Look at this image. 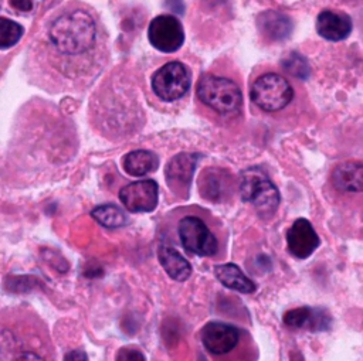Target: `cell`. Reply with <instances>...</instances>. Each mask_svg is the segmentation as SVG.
<instances>
[{
  "label": "cell",
  "mask_w": 363,
  "mask_h": 361,
  "mask_svg": "<svg viewBox=\"0 0 363 361\" xmlns=\"http://www.w3.org/2000/svg\"><path fill=\"white\" fill-rule=\"evenodd\" d=\"M0 361H51L47 331L28 309H0Z\"/></svg>",
  "instance_id": "6da1fadb"
},
{
  "label": "cell",
  "mask_w": 363,
  "mask_h": 361,
  "mask_svg": "<svg viewBox=\"0 0 363 361\" xmlns=\"http://www.w3.org/2000/svg\"><path fill=\"white\" fill-rule=\"evenodd\" d=\"M96 27L89 13L72 10L64 13L50 27V41L62 54H82L95 42Z\"/></svg>",
  "instance_id": "7a4b0ae2"
},
{
  "label": "cell",
  "mask_w": 363,
  "mask_h": 361,
  "mask_svg": "<svg viewBox=\"0 0 363 361\" xmlns=\"http://www.w3.org/2000/svg\"><path fill=\"white\" fill-rule=\"evenodd\" d=\"M240 194L245 202L255 207L259 215H272L279 204L277 187L258 167H250L241 173Z\"/></svg>",
  "instance_id": "3957f363"
},
{
  "label": "cell",
  "mask_w": 363,
  "mask_h": 361,
  "mask_svg": "<svg viewBox=\"0 0 363 361\" xmlns=\"http://www.w3.org/2000/svg\"><path fill=\"white\" fill-rule=\"evenodd\" d=\"M199 99L213 110L227 115L235 112L242 102L238 85L227 78L203 75L197 84Z\"/></svg>",
  "instance_id": "277c9868"
},
{
  "label": "cell",
  "mask_w": 363,
  "mask_h": 361,
  "mask_svg": "<svg viewBox=\"0 0 363 361\" xmlns=\"http://www.w3.org/2000/svg\"><path fill=\"white\" fill-rule=\"evenodd\" d=\"M292 96L294 89L289 82L272 72L261 75L251 86L252 102L267 112H275L285 108Z\"/></svg>",
  "instance_id": "5b68a950"
},
{
  "label": "cell",
  "mask_w": 363,
  "mask_h": 361,
  "mask_svg": "<svg viewBox=\"0 0 363 361\" xmlns=\"http://www.w3.org/2000/svg\"><path fill=\"white\" fill-rule=\"evenodd\" d=\"M177 234L182 246L197 256H213L218 249V242L206 222L196 215H186L179 221Z\"/></svg>",
  "instance_id": "8992f818"
},
{
  "label": "cell",
  "mask_w": 363,
  "mask_h": 361,
  "mask_svg": "<svg viewBox=\"0 0 363 361\" xmlns=\"http://www.w3.org/2000/svg\"><path fill=\"white\" fill-rule=\"evenodd\" d=\"M190 72L179 61H172L159 68L152 78V89L164 102L180 99L190 88Z\"/></svg>",
  "instance_id": "52a82bcc"
},
{
  "label": "cell",
  "mask_w": 363,
  "mask_h": 361,
  "mask_svg": "<svg viewBox=\"0 0 363 361\" xmlns=\"http://www.w3.org/2000/svg\"><path fill=\"white\" fill-rule=\"evenodd\" d=\"M147 38L156 50L162 52H174L182 47L184 33L180 21L174 16L162 14L152 20L147 28Z\"/></svg>",
  "instance_id": "ba28073f"
},
{
  "label": "cell",
  "mask_w": 363,
  "mask_h": 361,
  "mask_svg": "<svg viewBox=\"0 0 363 361\" xmlns=\"http://www.w3.org/2000/svg\"><path fill=\"white\" fill-rule=\"evenodd\" d=\"M119 200L129 212H152L159 201V185L153 180L132 181L121 188Z\"/></svg>",
  "instance_id": "9c48e42d"
},
{
  "label": "cell",
  "mask_w": 363,
  "mask_h": 361,
  "mask_svg": "<svg viewBox=\"0 0 363 361\" xmlns=\"http://www.w3.org/2000/svg\"><path fill=\"white\" fill-rule=\"evenodd\" d=\"M200 154L179 153L167 164L164 170L167 185L180 197H187Z\"/></svg>",
  "instance_id": "30bf717a"
},
{
  "label": "cell",
  "mask_w": 363,
  "mask_h": 361,
  "mask_svg": "<svg viewBox=\"0 0 363 361\" xmlns=\"http://www.w3.org/2000/svg\"><path fill=\"white\" fill-rule=\"evenodd\" d=\"M238 340V328L227 323L210 321L201 330V343L204 348L214 355L230 353L237 347Z\"/></svg>",
  "instance_id": "8fae6325"
},
{
  "label": "cell",
  "mask_w": 363,
  "mask_h": 361,
  "mask_svg": "<svg viewBox=\"0 0 363 361\" xmlns=\"http://www.w3.org/2000/svg\"><path fill=\"white\" fill-rule=\"evenodd\" d=\"M319 243L320 239L315 228L305 218H298L286 231L288 249L298 259L309 258L318 249Z\"/></svg>",
  "instance_id": "7c38bea8"
},
{
  "label": "cell",
  "mask_w": 363,
  "mask_h": 361,
  "mask_svg": "<svg viewBox=\"0 0 363 361\" xmlns=\"http://www.w3.org/2000/svg\"><path fill=\"white\" fill-rule=\"evenodd\" d=\"M284 323L295 328H308L311 331H325L330 327L332 317L322 307L302 306L291 309L284 314Z\"/></svg>",
  "instance_id": "4fadbf2b"
},
{
  "label": "cell",
  "mask_w": 363,
  "mask_h": 361,
  "mask_svg": "<svg viewBox=\"0 0 363 361\" xmlns=\"http://www.w3.org/2000/svg\"><path fill=\"white\" fill-rule=\"evenodd\" d=\"M316 30L329 41H340L350 34L352 20L342 11L323 10L316 18Z\"/></svg>",
  "instance_id": "5bb4252c"
},
{
  "label": "cell",
  "mask_w": 363,
  "mask_h": 361,
  "mask_svg": "<svg viewBox=\"0 0 363 361\" xmlns=\"http://www.w3.org/2000/svg\"><path fill=\"white\" fill-rule=\"evenodd\" d=\"M231 187V176L221 168H207L201 173L199 188L201 197L210 201H221Z\"/></svg>",
  "instance_id": "9a60e30c"
},
{
  "label": "cell",
  "mask_w": 363,
  "mask_h": 361,
  "mask_svg": "<svg viewBox=\"0 0 363 361\" xmlns=\"http://www.w3.org/2000/svg\"><path fill=\"white\" fill-rule=\"evenodd\" d=\"M157 259L164 272L177 282H184L191 275V266L177 249L167 243H160L157 248Z\"/></svg>",
  "instance_id": "2e32d148"
},
{
  "label": "cell",
  "mask_w": 363,
  "mask_h": 361,
  "mask_svg": "<svg viewBox=\"0 0 363 361\" xmlns=\"http://www.w3.org/2000/svg\"><path fill=\"white\" fill-rule=\"evenodd\" d=\"M333 185L339 191L359 193L363 188V166L359 161H343L332 173Z\"/></svg>",
  "instance_id": "e0dca14e"
},
{
  "label": "cell",
  "mask_w": 363,
  "mask_h": 361,
  "mask_svg": "<svg viewBox=\"0 0 363 361\" xmlns=\"http://www.w3.org/2000/svg\"><path fill=\"white\" fill-rule=\"evenodd\" d=\"M258 27L259 31L272 41L285 40L292 33V21L289 17L274 10H267L258 16Z\"/></svg>",
  "instance_id": "ac0fdd59"
},
{
  "label": "cell",
  "mask_w": 363,
  "mask_h": 361,
  "mask_svg": "<svg viewBox=\"0 0 363 361\" xmlns=\"http://www.w3.org/2000/svg\"><path fill=\"white\" fill-rule=\"evenodd\" d=\"M214 275L217 280L227 289L240 292V293H252L255 292V283L244 275V272L235 263H223L214 268Z\"/></svg>",
  "instance_id": "d6986e66"
},
{
  "label": "cell",
  "mask_w": 363,
  "mask_h": 361,
  "mask_svg": "<svg viewBox=\"0 0 363 361\" xmlns=\"http://www.w3.org/2000/svg\"><path fill=\"white\" fill-rule=\"evenodd\" d=\"M123 168L133 177H142L159 167V157L150 150H133L123 157Z\"/></svg>",
  "instance_id": "ffe728a7"
},
{
  "label": "cell",
  "mask_w": 363,
  "mask_h": 361,
  "mask_svg": "<svg viewBox=\"0 0 363 361\" xmlns=\"http://www.w3.org/2000/svg\"><path fill=\"white\" fill-rule=\"evenodd\" d=\"M91 215L98 224H101L102 227L109 228V229L121 228L128 222L125 212L113 204L98 205L91 211Z\"/></svg>",
  "instance_id": "44dd1931"
},
{
  "label": "cell",
  "mask_w": 363,
  "mask_h": 361,
  "mask_svg": "<svg viewBox=\"0 0 363 361\" xmlns=\"http://www.w3.org/2000/svg\"><path fill=\"white\" fill-rule=\"evenodd\" d=\"M23 25L10 18L0 17V50L11 48L13 45H16L23 37Z\"/></svg>",
  "instance_id": "7402d4cb"
},
{
  "label": "cell",
  "mask_w": 363,
  "mask_h": 361,
  "mask_svg": "<svg viewBox=\"0 0 363 361\" xmlns=\"http://www.w3.org/2000/svg\"><path fill=\"white\" fill-rule=\"evenodd\" d=\"M282 67L294 76L299 79H306L309 76V65L306 59L298 54V52H291L288 57L282 59Z\"/></svg>",
  "instance_id": "603a6c76"
},
{
  "label": "cell",
  "mask_w": 363,
  "mask_h": 361,
  "mask_svg": "<svg viewBox=\"0 0 363 361\" xmlns=\"http://www.w3.org/2000/svg\"><path fill=\"white\" fill-rule=\"evenodd\" d=\"M115 361H146L143 353L135 347H122L116 353Z\"/></svg>",
  "instance_id": "cb8c5ba5"
},
{
  "label": "cell",
  "mask_w": 363,
  "mask_h": 361,
  "mask_svg": "<svg viewBox=\"0 0 363 361\" xmlns=\"http://www.w3.org/2000/svg\"><path fill=\"white\" fill-rule=\"evenodd\" d=\"M64 361H88V355L84 350H72L65 354Z\"/></svg>",
  "instance_id": "d4e9b609"
},
{
  "label": "cell",
  "mask_w": 363,
  "mask_h": 361,
  "mask_svg": "<svg viewBox=\"0 0 363 361\" xmlns=\"http://www.w3.org/2000/svg\"><path fill=\"white\" fill-rule=\"evenodd\" d=\"M10 6L18 11H30L33 8V0H10Z\"/></svg>",
  "instance_id": "484cf974"
},
{
  "label": "cell",
  "mask_w": 363,
  "mask_h": 361,
  "mask_svg": "<svg viewBox=\"0 0 363 361\" xmlns=\"http://www.w3.org/2000/svg\"><path fill=\"white\" fill-rule=\"evenodd\" d=\"M291 361H303V358L299 353H291Z\"/></svg>",
  "instance_id": "4316f807"
},
{
  "label": "cell",
  "mask_w": 363,
  "mask_h": 361,
  "mask_svg": "<svg viewBox=\"0 0 363 361\" xmlns=\"http://www.w3.org/2000/svg\"><path fill=\"white\" fill-rule=\"evenodd\" d=\"M200 361H206V358L203 355H200Z\"/></svg>",
  "instance_id": "83f0119b"
}]
</instances>
